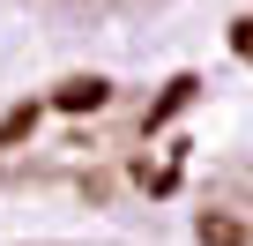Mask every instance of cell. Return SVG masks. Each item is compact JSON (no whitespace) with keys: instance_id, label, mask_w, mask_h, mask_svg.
<instances>
[{"instance_id":"obj_1","label":"cell","mask_w":253,"mask_h":246,"mask_svg":"<svg viewBox=\"0 0 253 246\" xmlns=\"http://www.w3.org/2000/svg\"><path fill=\"white\" fill-rule=\"evenodd\" d=\"M194 239L201 246H253V149L223 179H209V194L194 209Z\"/></svg>"},{"instance_id":"obj_2","label":"cell","mask_w":253,"mask_h":246,"mask_svg":"<svg viewBox=\"0 0 253 246\" xmlns=\"http://www.w3.org/2000/svg\"><path fill=\"white\" fill-rule=\"evenodd\" d=\"M45 246H89V239H45Z\"/></svg>"}]
</instances>
